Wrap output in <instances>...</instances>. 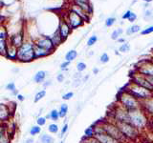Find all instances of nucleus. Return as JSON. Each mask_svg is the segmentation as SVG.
Wrapping results in <instances>:
<instances>
[{
  "mask_svg": "<svg viewBox=\"0 0 153 143\" xmlns=\"http://www.w3.org/2000/svg\"><path fill=\"white\" fill-rule=\"evenodd\" d=\"M23 143H35V140H33V137H28L23 141Z\"/></svg>",
  "mask_w": 153,
  "mask_h": 143,
  "instance_id": "09e8293b",
  "label": "nucleus"
},
{
  "mask_svg": "<svg viewBox=\"0 0 153 143\" xmlns=\"http://www.w3.org/2000/svg\"><path fill=\"white\" fill-rule=\"evenodd\" d=\"M11 136L6 128H4L3 125L0 128V143H11Z\"/></svg>",
  "mask_w": 153,
  "mask_h": 143,
  "instance_id": "6ab92c4d",
  "label": "nucleus"
},
{
  "mask_svg": "<svg viewBox=\"0 0 153 143\" xmlns=\"http://www.w3.org/2000/svg\"><path fill=\"white\" fill-rule=\"evenodd\" d=\"M46 122H47V119L45 116H38L36 119V125L40 126V127L44 126L46 124Z\"/></svg>",
  "mask_w": 153,
  "mask_h": 143,
  "instance_id": "473e14b6",
  "label": "nucleus"
},
{
  "mask_svg": "<svg viewBox=\"0 0 153 143\" xmlns=\"http://www.w3.org/2000/svg\"><path fill=\"white\" fill-rule=\"evenodd\" d=\"M141 109L146 114H150L151 116H153V97L142 101L141 102Z\"/></svg>",
  "mask_w": 153,
  "mask_h": 143,
  "instance_id": "dca6fc26",
  "label": "nucleus"
},
{
  "mask_svg": "<svg viewBox=\"0 0 153 143\" xmlns=\"http://www.w3.org/2000/svg\"><path fill=\"white\" fill-rule=\"evenodd\" d=\"M40 143H55V138L48 133H42L39 137Z\"/></svg>",
  "mask_w": 153,
  "mask_h": 143,
  "instance_id": "5701e85b",
  "label": "nucleus"
},
{
  "mask_svg": "<svg viewBox=\"0 0 153 143\" xmlns=\"http://www.w3.org/2000/svg\"><path fill=\"white\" fill-rule=\"evenodd\" d=\"M136 17H137V16H136V14H135V13H133L131 12L130 15H129V17H128L127 19H128V20L130 21V22H134V21H135Z\"/></svg>",
  "mask_w": 153,
  "mask_h": 143,
  "instance_id": "49530a36",
  "label": "nucleus"
},
{
  "mask_svg": "<svg viewBox=\"0 0 153 143\" xmlns=\"http://www.w3.org/2000/svg\"><path fill=\"white\" fill-rule=\"evenodd\" d=\"M147 78V80L149 81V83L151 84V86L153 87V76H149V77H146Z\"/></svg>",
  "mask_w": 153,
  "mask_h": 143,
  "instance_id": "864d4df0",
  "label": "nucleus"
},
{
  "mask_svg": "<svg viewBox=\"0 0 153 143\" xmlns=\"http://www.w3.org/2000/svg\"><path fill=\"white\" fill-rule=\"evenodd\" d=\"M19 93H18V91L17 90H16V91H13V92H12V94L13 95H16H16L18 94Z\"/></svg>",
  "mask_w": 153,
  "mask_h": 143,
  "instance_id": "5fc2aeb1",
  "label": "nucleus"
},
{
  "mask_svg": "<svg viewBox=\"0 0 153 143\" xmlns=\"http://www.w3.org/2000/svg\"><path fill=\"white\" fill-rule=\"evenodd\" d=\"M129 49H130V46H129L127 43H123V44L119 48V51L122 52H126L129 51Z\"/></svg>",
  "mask_w": 153,
  "mask_h": 143,
  "instance_id": "4c0bfd02",
  "label": "nucleus"
},
{
  "mask_svg": "<svg viewBox=\"0 0 153 143\" xmlns=\"http://www.w3.org/2000/svg\"><path fill=\"white\" fill-rule=\"evenodd\" d=\"M139 73L146 77L153 76V64L150 62H146L143 65L140 66L139 67Z\"/></svg>",
  "mask_w": 153,
  "mask_h": 143,
  "instance_id": "4468645a",
  "label": "nucleus"
},
{
  "mask_svg": "<svg viewBox=\"0 0 153 143\" xmlns=\"http://www.w3.org/2000/svg\"><path fill=\"white\" fill-rule=\"evenodd\" d=\"M119 42H124V39H123V38H118V39H117Z\"/></svg>",
  "mask_w": 153,
  "mask_h": 143,
  "instance_id": "4d7b16f0",
  "label": "nucleus"
},
{
  "mask_svg": "<svg viewBox=\"0 0 153 143\" xmlns=\"http://www.w3.org/2000/svg\"><path fill=\"white\" fill-rule=\"evenodd\" d=\"M16 98H17L18 101H20V102H23L24 100H25V97H24V95L21 94H18L16 95Z\"/></svg>",
  "mask_w": 153,
  "mask_h": 143,
  "instance_id": "de8ad7c7",
  "label": "nucleus"
},
{
  "mask_svg": "<svg viewBox=\"0 0 153 143\" xmlns=\"http://www.w3.org/2000/svg\"><path fill=\"white\" fill-rule=\"evenodd\" d=\"M118 102L120 104V106H122L123 108L127 110V111L141 108V102L126 90H123L119 93Z\"/></svg>",
  "mask_w": 153,
  "mask_h": 143,
  "instance_id": "7ed1b4c3",
  "label": "nucleus"
},
{
  "mask_svg": "<svg viewBox=\"0 0 153 143\" xmlns=\"http://www.w3.org/2000/svg\"><path fill=\"white\" fill-rule=\"evenodd\" d=\"M64 20L67 22V24L70 26V28L73 30V29H76L79 26H81L83 24V20L81 19L78 14L75 13L74 12L69 11V13H67V15L65 17Z\"/></svg>",
  "mask_w": 153,
  "mask_h": 143,
  "instance_id": "6e6552de",
  "label": "nucleus"
},
{
  "mask_svg": "<svg viewBox=\"0 0 153 143\" xmlns=\"http://www.w3.org/2000/svg\"><path fill=\"white\" fill-rule=\"evenodd\" d=\"M65 79V75L63 74H59L56 75V80L59 81V82H63Z\"/></svg>",
  "mask_w": 153,
  "mask_h": 143,
  "instance_id": "c03bdc74",
  "label": "nucleus"
},
{
  "mask_svg": "<svg viewBox=\"0 0 153 143\" xmlns=\"http://www.w3.org/2000/svg\"><path fill=\"white\" fill-rule=\"evenodd\" d=\"M95 136V130H94V126H90L88 128H86L84 130V136L83 137L86 138H90V137H94Z\"/></svg>",
  "mask_w": 153,
  "mask_h": 143,
  "instance_id": "c85d7f7f",
  "label": "nucleus"
},
{
  "mask_svg": "<svg viewBox=\"0 0 153 143\" xmlns=\"http://www.w3.org/2000/svg\"><path fill=\"white\" fill-rule=\"evenodd\" d=\"M24 42V35L22 32H17L16 35H13L12 36H9V43L13 46L19 48Z\"/></svg>",
  "mask_w": 153,
  "mask_h": 143,
  "instance_id": "2eb2a0df",
  "label": "nucleus"
},
{
  "mask_svg": "<svg viewBox=\"0 0 153 143\" xmlns=\"http://www.w3.org/2000/svg\"><path fill=\"white\" fill-rule=\"evenodd\" d=\"M13 110L9 107L7 104H0V121L4 123L5 121H8L12 117Z\"/></svg>",
  "mask_w": 153,
  "mask_h": 143,
  "instance_id": "f8f14e48",
  "label": "nucleus"
},
{
  "mask_svg": "<svg viewBox=\"0 0 153 143\" xmlns=\"http://www.w3.org/2000/svg\"><path fill=\"white\" fill-rule=\"evenodd\" d=\"M59 143H64V141H60Z\"/></svg>",
  "mask_w": 153,
  "mask_h": 143,
  "instance_id": "680f3d73",
  "label": "nucleus"
},
{
  "mask_svg": "<svg viewBox=\"0 0 153 143\" xmlns=\"http://www.w3.org/2000/svg\"><path fill=\"white\" fill-rule=\"evenodd\" d=\"M33 54H35L36 59H37V58H42V57H46L48 55H50L52 52L35 45V47H33Z\"/></svg>",
  "mask_w": 153,
  "mask_h": 143,
  "instance_id": "a211bd4d",
  "label": "nucleus"
},
{
  "mask_svg": "<svg viewBox=\"0 0 153 143\" xmlns=\"http://www.w3.org/2000/svg\"><path fill=\"white\" fill-rule=\"evenodd\" d=\"M113 122L116 124V126L119 128V130L121 131V133L127 140H133L138 137L139 131L134 126H132L129 122H122V121H113Z\"/></svg>",
  "mask_w": 153,
  "mask_h": 143,
  "instance_id": "423d86ee",
  "label": "nucleus"
},
{
  "mask_svg": "<svg viewBox=\"0 0 153 143\" xmlns=\"http://www.w3.org/2000/svg\"><path fill=\"white\" fill-rule=\"evenodd\" d=\"M33 47L35 43L32 40H24L23 44L17 48L16 60L22 63H29L36 59L33 54Z\"/></svg>",
  "mask_w": 153,
  "mask_h": 143,
  "instance_id": "f03ea898",
  "label": "nucleus"
},
{
  "mask_svg": "<svg viewBox=\"0 0 153 143\" xmlns=\"http://www.w3.org/2000/svg\"><path fill=\"white\" fill-rule=\"evenodd\" d=\"M97 41H98V37L96 35H92L91 37H89V39L87 41V46H89V47L93 46Z\"/></svg>",
  "mask_w": 153,
  "mask_h": 143,
  "instance_id": "c9c22d12",
  "label": "nucleus"
},
{
  "mask_svg": "<svg viewBox=\"0 0 153 143\" xmlns=\"http://www.w3.org/2000/svg\"><path fill=\"white\" fill-rule=\"evenodd\" d=\"M46 119H51V120L53 121H57L59 120V111L56 109H53L50 111L49 114H47V116H45Z\"/></svg>",
  "mask_w": 153,
  "mask_h": 143,
  "instance_id": "b1692460",
  "label": "nucleus"
},
{
  "mask_svg": "<svg viewBox=\"0 0 153 143\" xmlns=\"http://www.w3.org/2000/svg\"><path fill=\"white\" fill-rule=\"evenodd\" d=\"M29 133H30V136H36L37 135H39V133H41V127L38 126V125H33L30 128V131H29Z\"/></svg>",
  "mask_w": 153,
  "mask_h": 143,
  "instance_id": "cd10ccee",
  "label": "nucleus"
},
{
  "mask_svg": "<svg viewBox=\"0 0 153 143\" xmlns=\"http://www.w3.org/2000/svg\"><path fill=\"white\" fill-rule=\"evenodd\" d=\"M146 1H152V0H146Z\"/></svg>",
  "mask_w": 153,
  "mask_h": 143,
  "instance_id": "e2e57ef3",
  "label": "nucleus"
},
{
  "mask_svg": "<svg viewBox=\"0 0 153 143\" xmlns=\"http://www.w3.org/2000/svg\"><path fill=\"white\" fill-rule=\"evenodd\" d=\"M115 21H116V19H115L114 17H109L106 19V21H105V25H106L107 27H111L115 23Z\"/></svg>",
  "mask_w": 153,
  "mask_h": 143,
  "instance_id": "37998d69",
  "label": "nucleus"
},
{
  "mask_svg": "<svg viewBox=\"0 0 153 143\" xmlns=\"http://www.w3.org/2000/svg\"><path fill=\"white\" fill-rule=\"evenodd\" d=\"M45 95H46V90H41L39 92H37L35 95V98H33V102L35 103L39 102L41 99L45 97Z\"/></svg>",
  "mask_w": 153,
  "mask_h": 143,
  "instance_id": "bb28decb",
  "label": "nucleus"
},
{
  "mask_svg": "<svg viewBox=\"0 0 153 143\" xmlns=\"http://www.w3.org/2000/svg\"><path fill=\"white\" fill-rule=\"evenodd\" d=\"M33 43H35L36 46L40 47V48H42V49L49 51L50 52H52V54L56 49V48L54 46V44H53L50 36H40V37L36 38V39L33 41Z\"/></svg>",
  "mask_w": 153,
  "mask_h": 143,
  "instance_id": "0eeeda50",
  "label": "nucleus"
},
{
  "mask_svg": "<svg viewBox=\"0 0 153 143\" xmlns=\"http://www.w3.org/2000/svg\"><path fill=\"white\" fill-rule=\"evenodd\" d=\"M70 63H71V62H69V61H63L60 64V69L62 71H67V70H68V67H69Z\"/></svg>",
  "mask_w": 153,
  "mask_h": 143,
  "instance_id": "79ce46f5",
  "label": "nucleus"
},
{
  "mask_svg": "<svg viewBox=\"0 0 153 143\" xmlns=\"http://www.w3.org/2000/svg\"><path fill=\"white\" fill-rule=\"evenodd\" d=\"M50 38H51V40H52V42H53V44H54V46H55L56 48H57V47H59V46L61 44L62 42H63L57 32H56L52 36H50Z\"/></svg>",
  "mask_w": 153,
  "mask_h": 143,
  "instance_id": "4be33fe9",
  "label": "nucleus"
},
{
  "mask_svg": "<svg viewBox=\"0 0 153 143\" xmlns=\"http://www.w3.org/2000/svg\"><path fill=\"white\" fill-rule=\"evenodd\" d=\"M93 73H94L95 74H97L99 73V69H97V68H95V69H93Z\"/></svg>",
  "mask_w": 153,
  "mask_h": 143,
  "instance_id": "6e6d98bb",
  "label": "nucleus"
},
{
  "mask_svg": "<svg viewBox=\"0 0 153 143\" xmlns=\"http://www.w3.org/2000/svg\"><path fill=\"white\" fill-rule=\"evenodd\" d=\"M71 31H72V29L70 28L68 24H67V22L64 20V19H61L59 24V30L56 32H59V35L61 37V39L63 42L67 39V37L70 35Z\"/></svg>",
  "mask_w": 153,
  "mask_h": 143,
  "instance_id": "9b49d317",
  "label": "nucleus"
},
{
  "mask_svg": "<svg viewBox=\"0 0 153 143\" xmlns=\"http://www.w3.org/2000/svg\"><path fill=\"white\" fill-rule=\"evenodd\" d=\"M131 82L138 85V86H141V87H143V88H146V90H149V91H151V92H153V87L149 83V81L147 80V78L146 77V76H143V75H142L140 74L134 75L132 77Z\"/></svg>",
  "mask_w": 153,
  "mask_h": 143,
  "instance_id": "9d476101",
  "label": "nucleus"
},
{
  "mask_svg": "<svg viewBox=\"0 0 153 143\" xmlns=\"http://www.w3.org/2000/svg\"><path fill=\"white\" fill-rule=\"evenodd\" d=\"M70 11H72V12H74L75 13H76L82 19L83 21H88L89 20V17H88V13H86L84 11H82L79 7H78L76 5H73L72 6V8H71V10Z\"/></svg>",
  "mask_w": 153,
  "mask_h": 143,
  "instance_id": "aec40b11",
  "label": "nucleus"
},
{
  "mask_svg": "<svg viewBox=\"0 0 153 143\" xmlns=\"http://www.w3.org/2000/svg\"><path fill=\"white\" fill-rule=\"evenodd\" d=\"M52 84V81L51 80H48L46 82H43V86H44V88H47L48 86H50Z\"/></svg>",
  "mask_w": 153,
  "mask_h": 143,
  "instance_id": "603ef678",
  "label": "nucleus"
},
{
  "mask_svg": "<svg viewBox=\"0 0 153 143\" xmlns=\"http://www.w3.org/2000/svg\"><path fill=\"white\" fill-rule=\"evenodd\" d=\"M153 32V26L152 27H149V28H147L146 29V30H143L142 32V35H148V33H150Z\"/></svg>",
  "mask_w": 153,
  "mask_h": 143,
  "instance_id": "a18cd8bd",
  "label": "nucleus"
},
{
  "mask_svg": "<svg viewBox=\"0 0 153 143\" xmlns=\"http://www.w3.org/2000/svg\"><path fill=\"white\" fill-rule=\"evenodd\" d=\"M147 126L149 127V128H150V130L153 132V116H152V119H151V120L148 121V125H147Z\"/></svg>",
  "mask_w": 153,
  "mask_h": 143,
  "instance_id": "8fccbe9b",
  "label": "nucleus"
},
{
  "mask_svg": "<svg viewBox=\"0 0 153 143\" xmlns=\"http://www.w3.org/2000/svg\"><path fill=\"white\" fill-rule=\"evenodd\" d=\"M126 91H127L129 94H132L140 102L153 97V92H151L149 90H146V88H143L141 86H138L132 82L127 86Z\"/></svg>",
  "mask_w": 153,
  "mask_h": 143,
  "instance_id": "39448f33",
  "label": "nucleus"
},
{
  "mask_svg": "<svg viewBox=\"0 0 153 143\" xmlns=\"http://www.w3.org/2000/svg\"><path fill=\"white\" fill-rule=\"evenodd\" d=\"M86 64L84 63V62H79L78 64H76V70H78V72H79V73H81V72H83L86 70Z\"/></svg>",
  "mask_w": 153,
  "mask_h": 143,
  "instance_id": "f704fd0d",
  "label": "nucleus"
},
{
  "mask_svg": "<svg viewBox=\"0 0 153 143\" xmlns=\"http://www.w3.org/2000/svg\"><path fill=\"white\" fill-rule=\"evenodd\" d=\"M9 42V35L4 27H0V56L6 55V50Z\"/></svg>",
  "mask_w": 153,
  "mask_h": 143,
  "instance_id": "1a4fd4ad",
  "label": "nucleus"
},
{
  "mask_svg": "<svg viewBox=\"0 0 153 143\" xmlns=\"http://www.w3.org/2000/svg\"><path fill=\"white\" fill-rule=\"evenodd\" d=\"M68 105L63 103V104H61L60 105V107H59V110H57L59 111V118H64L66 116H67V114H68Z\"/></svg>",
  "mask_w": 153,
  "mask_h": 143,
  "instance_id": "a878e982",
  "label": "nucleus"
},
{
  "mask_svg": "<svg viewBox=\"0 0 153 143\" xmlns=\"http://www.w3.org/2000/svg\"><path fill=\"white\" fill-rule=\"evenodd\" d=\"M100 125H102L103 132L105 133H107L110 136H112L116 140H118L120 143H126L127 139L123 136V135L121 133V131L119 130V128L116 126L113 121L111 120H102L100 121Z\"/></svg>",
  "mask_w": 153,
  "mask_h": 143,
  "instance_id": "20e7f679",
  "label": "nucleus"
},
{
  "mask_svg": "<svg viewBox=\"0 0 153 143\" xmlns=\"http://www.w3.org/2000/svg\"><path fill=\"white\" fill-rule=\"evenodd\" d=\"M2 125H3V123H2L1 121H0V128H1V127H2Z\"/></svg>",
  "mask_w": 153,
  "mask_h": 143,
  "instance_id": "052dcab7",
  "label": "nucleus"
},
{
  "mask_svg": "<svg viewBox=\"0 0 153 143\" xmlns=\"http://www.w3.org/2000/svg\"><path fill=\"white\" fill-rule=\"evenodd\" d=\"M139 31H140V27L138 25H134L130 28H128V30L126 31V33L127 35H132V33H135Z\"/></svg>",
  "mask_w": 153,
  "mask_h": 143,
  "instance_id": "72a5a7b5",
  "label": "nucleus"
},
{
  "mask_svg": "<svg viewBox=\"0 0 153 143\" xmlns=\"http://www.w3.org/2000/svg\"><path fill=\"white\" fill-rule=\"evenodd\" d=\"M79 143H100L95 137H90V138H86V137H82Z\"/></svg>",
  "mask_w": 153,
  "mask_h": 143,
  "instance_id": "2f4dec72",
  "label": "nucleus"
},
{
  "mask_svg": "<svg viewBox=\"0 0 153 143\" xmlns=\"http://www.w3.org/2000/svg\"><path fill=\"white\" fill-rule=\"evenodd\" d=\"M16 56H17V48L13 46L12 44H10L8 42L6 55H5V57L10 60H16Z\"/></svg>",
  "mask_w": 153,
  "mask_h": 143,
  "instance_id": "f3484780",
  "label": "nucleus"
},
{
  "mask_svg": "<svg viewBox=\"0 0 153 143\" xmlns=\"http://www.w3.org/2000/svg\"><path fill=\"white\" fill-rule=\"evenodd\" d=\"M148 121L149 119L147 117V114L141 108L128 111V122L135 127L139 132L147 127Z\"/></svg>",
  "mask_w": 153,
  "mask_h": 143,
  "instance_id": "f257e3e1",
  "label": "nucleus"
},
{
  "mask_svg": "<svg viewBox=\"0 0 153 143\" xmlns=\"http://www.w3.org/2000/svg\"><path fill=\"white\" fill-rule=\"evenodd\" d=\"M6 90L10 91V92H13V91L16 90V86L14 82H10L6 85Z\"/></svg>",
  "mask_w": 153,
  "mask_h": 143,
  "instance_id": "e433bc0d",
  "label": "nucleus"
},
{
  "mask_svg": "<svg viewBox=\"0 0 153 143\" xmlns=\"http://www.w3.org/2000/svg\"><path fill=\"white\" fill-rule=\"evenodd\" d=\"M130 13H131L130 11H127V12L123 15V19H127V18L129 17V15H130Z\"/></svg>",
  "mask_w": 153,
  "mask_h": 143,
  "instance_id": "3c124183",
  "label": "nucleus"
},
{
  "mask_svg": "<svg viewBox=\"0 0 153 143\" xmlns=\"http://www.w3.org/2000/svg\"><path fill=\"white\" fill-rule=\"evenodd\" d=\"M67 131H68V123H64L63 127L61 128V131H60V137H63L64 135L67 133Z\"/></svg>",
  "mask_w": 153,
  "mask_h": 143,
  "instance_id": "a19ab883",
  "label": "nucleus"
},
{
  "mask_svg": "<svg viewBox=\"0 0 153 143\" xmlns=\"http://www.w3.org/2000/svg\"><path fill=\"white\" fill-rule=\"evenodd\" d=\"M76 56H78V52L76 50H70L69 52H67L65 55V61L72 62L76 58Z\"/></svg>",
  "mask_w": 153,
  "mask_h": 143,
  "instance_id": "393cba45",
  "label": "nucleus"
},
{
  "mask_svg": "<svg viewBox=\"0 0 153 143\" xmlns=\"http://www.w3.org/2000/svg\"><path fill=\"white\" fill-rule=\"evenodd\" d=\"M94 137L97 139L100 143H120L118 140H116L112 136H110L107 133H95Z\"/></svg>",
  "mask_w": 153,
  "mask_h": 143,
  "instance_id": "ddd939ff",
  "label": "nucleus"
},
{
  "mask_svg": "<svg viewBox=\"0 0 153 143\" xmlns=\"http://www.w3.org/2000/svg\"><path fill=\"white\" fill-rule=\"evenodd\" d=\"M59 125L56 123H51L49 126H48V131L51 133H56L59 132Z\"/></svg>",
  "mask_w": 153,
  "mask_h": 143,
  "instance_id": "c756f323",
  "label": "nucleus"
},
{
  "mask_svg": "<svg viewBox=\"0 0 153 143\" xmlns=\"http://www.w3.org/2000/svg\"><path fill=\"white\" fill-rule=\"evenodd\" d=\"M73 97H74L73 92H67L66 94H64L63 95H62V99L63 100H70Z\"/></svg>",
  "mask_w": 153,
  "mask_h": 143,
  "instance_id": "ea45409f",
  "label": "nucleus"
},
{
  "mask_svg": "<svg viewBox=\"0 0 153 143\" xmlns=\"http://www.w3.org/2000/svg\"><path fill=\"white\" fill-rule=\"evenodd\" d=\"M100 61L102 62V63H107L109 61V55L106 54V52H104L102 55H100Z\"/></svg>",
  "mask_w": 153,
  "mask_h": 143,
  "instance_id": "58836bf2",
  "label": "nucleus"
},
{
  "mask_svg": "<svg viewBox=\"0 0 153 143\" xmlns=\"http://www.w3.org/2000/svg\"><path fill=\"white\" fill-rule=\"evenodd\" d=\"M46 76H47V72L46 71H38L37 73L33 75V82H36L37 84H40L43 83L46 79Z\"/></svg>",
  "mask_w": 153,
  "mask_h": 143,
  "instance_id": "412c9836",
  "label": "nucleus"
},
{
  "mask_svg": "<svg viewBox=\"0 0 153 143\" xmlns=\"http://www.w3.org/2000/svg\"><path fill=\"white\" fill-rule=\"evenodd\" d=\"M74 1H81V2H88V0H74Z\"/></svg>",
  "mask_w": 153,
  "mask_h": 143,
  "instance_id": "13d9d810",
  "label": "nucleus"
},
{
  "mask_svg": "<svg viewBox=\"0 0 153 143\" xmlns=\"http://www.w3.org/2000/svg\"><path fill=\"white\" fill-rule=\"evenodd\" d=\"M149 15H150V12H149V11H147V12H146V15H145V16L147 17V16H149Z\"/></svg>",
  "mask_w": 153,
  "mask_h": 143,
  "instance_id": "bf43d9fd",
  "label": "nucleus"
},
{
  "mask_svg": "<svg viewBox=\"0 0 153 143\" xmlns=\"http://www.w3.org/2000/svg\"><path fill=\"white\" fill-rule=\"evenodd\" d=\"M123 33V30L122 29H117V30H115L113 32H112V35H111V38L113 40H117L119 36L121 35Z\"/></svg>",
  "mask_w": 153,
  "mask_h": 143,
  "instance_id": "7c9ffc66",
  "label": "nucleus"
}]
</instances>
